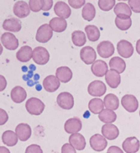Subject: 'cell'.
<instances>
[{"label":"cell","mask_w":140,"mask_h":153,"mask_svg":"<svg viewBox=\"0 0 140 153\" xmlns=\"http://www.w3.org/2000/svg\"><path fill=\"white\" fill-rule=\"evenodd\" d=\"M109 66L112 70H115L116 71L121 74L125 71L126 68V63L121 57L118 56H114L109 62Z\"/></svg>","instance_id":"f546056e"},{"label":"cell","mask_w":140,"mask_h":153,"mask_svg":"<svg viewBox=\"0 0 140 153\" xmlns=\"http://www.w3.org/2000/svg\"><path fill=\"white\" fill-rule=\"evenodd\" d=\"M1 43L7 50H16L19 46V41L11 32H5L1 36Z\"/></svg>","instance_id":"277c9868"},{"label":"cell","mask_w":140,"mask_h":153,"mask_svg":"<svg viewBox=\"0 0 140 153\" xmlns=\"http://www.w3.org/2000/svg\"><path fill=\"white\" fill-rule=\"evenodd\" d=\"M69 143L72 147H75V150L82 151L86 147V140L85 137L80 134H74L69 137Z\"/></svg>","instance_id":"44dd1931"},{"label":"cell","mask_w":140,"mask_h":153,"mask_svg":"<svg viewBox=\"0 0 140 153\" xmlns=\"http://www.w3.org/2000/svg\"><path fill=\"white\" fill-rule=\"evenodd\" d=\"M0 91H3L7 87V80L3 75H0Z\"/></svg>","instance_id":"bcb514c9"},{"label":"cell","mask_w":140,"mask_h":153,"mask_svg":"<svg viewBox=\"0 0 140 153\" xmlns=\"http://www.w3.org/2000/svg\"><path fill=\"white\" fill-rule=\"evenodd\" d=\"M45 108L44 103L37 97H31L26 101L25 109L33 116H39L41 115Z\"/></svg>","instance_id":"6da1fadb"},{"label":"cell","mask_w":140,"mask_h":153,"mask_svg":"<svg viewBox=\"0 0 140 153\" xmlns=\"http://www.w3.org/2000/svg\"><path fill=\"white\" fill-rule=\"evenodd\" d=\"M3 28L7 31L19 32L22 30V23L17 18L6 19L3 23Z\"/></svg>","instance_id":"d4e9b609"},{"label":"cell","mask_w":140,"mask_h":153,"mask_svg":"<svg viewBox=\"0 0 140 153\" xmlns=\"http://www.w3.org/2000/svg\"><path fill=\"white\" fill-rule=\"evenodd\" d=\"M57 105L64 110H71L74 106V97L68 92H62L57 97Z\"/></svg>","instance_id":"8992f818"},{"label":"cell","mask_w":140,"mask_h":153,"mask_svg":"<svg viewBox=\"0 0 140 153\" xmlns=\"http://www.w3.org/2000/svg\"><path fill=\"white\" fill-rule=\"evenodd\" d=\"M134 48L130 42L124 40V39H122V40L118 42V44H117V52H118L119 55L121 57L130 58L134 54Z\"/></svg>","instance_id":"ba28073f"},{"label":"cell","mask_w":140,"mask_h":153,"mask_svg":"<svg viewBox=\"0 0 140 153\" xmlns=\"http://www.w3.org/2000/svg\"><path fill=\"white\" fill-rule=\"evenodd\" d=\"M105 79H106V84L108 85L109 87L112 88H116L121 84V74L115 70L111 69L106 73Z\"/></svg>","instance_id":"7402d4cb"},{"label":"cell","mask_w":140,"mask_h":153,"mask_svg":"<svg viewBox=\"0 0 140 153\" xmlns=\"http://www.w3.org/2000/svg\"><path fill=\"white\" fill-rule=\"evenodd\" d=\"M122 148L126 153H136L140 148V143L137 137H127L122 143Z\"/></svg>","instance_id":"9a60e30c"},{"label":"cell","mask_w":140,"mask_h":153,"mask_svg":"<svg viewBox=\"0 0 140 153\" xmlns=\"http://www.w3.org/2000/svg\"><path fill=\"white\" fill-rule=\"evenodd\" d=\"M60 85H61V82L57 77L52 75L47 76L43 81V87L48 93L56 92L60 88Z\"/></svg>","instance_id":"2e32d148"},{"label":"cell","mask_w":140,"mask_h":153,"mask_svg":"<svg viewBox=\"0 0 140 153\" xmlns=\"http://www.w3.org/2000/svg\"><path fill=\"white\" fill-rule=\"evenodd\" d=\"M122 106L128 112L134 113L138 110L139 107V102L136 97L131 94H126L121 99Z\"/></svg>","instance_id":"9c48e42d"},{"label":"cell","mask_w":140,"mask_h":153,"mask_svg":"<svg viewBox=\"0 0 140 153\" xmlns=\"http://www.w3.org/2000/svg\"><path fill=\"white\" fill-rule=\"evenodd\" d=\"M82 128V122L77 117H73L67 120L64 125V129L66 133L70 134H78Z\"/></svg>","instance_id":"7c38bea8"},{"label":"cell","mask_w":140,"mask_h":153,"mask_svg":"<svg viewBox=\"0 0 140 153\" xmlns=\"http://www.w3.org/2000/svg\"><path fill=\"white\" fill-rule=\"evenodd\" d=\"M49 53L44 47H36L33 50V61L35 64L43 66L48 62L49 61Z\"/></svg>","instance_id":"7a4b0ae2"},{"label":"cell","mask_w":140,"mask_h":153,"mask_svg":"<svg viewBox=\"0 0 140 153\" xmlns=\"http://www.w3.org/2000/svg\"><path fill=\"white\" fill-rule=\"evenodd\" d=\"M85 33L87 34V38L91 42H96L99 39L100 30L96 25H88L84 28Z\"/></svg>","instance_id":"e575fe53"},{"label":"cell","mask_w":140,"mask_h":153,"mask_svg":"<svg viewBox=\"0 0 140 153\" xmlns=\"http://www.w3.org/2000/svg\"><path fill=\"white\" fill-rule=\"evenodd\" d=\"M49 25L53 31L61 33L66 30V29L67 27V22L66 21V19L57 16L50 20Z\"/></svg>","instance_id":"4316f807"},{"label":"cell","mask_w":140,"mask_h":153,"mask_svg":"<svg viewBox=\"0 0 140 153\" xmlns=\"http://www.w3.org/2000/svg\"><path fill=\"white\" fill-rule=\"evenodd\" d=\"M102 134L106 139L115 140L120 134L118 128L113 124H105L102 127Z\"/></svg>","instance_id":"d6986e66"},{"label":"cell","mask_w":140,"mask_h":153,"mask_svg":"<svg viewBox=\"0 0 140 153\" xmlns=\"http://www.w3.org/2000/svg\"><path fill=\"white\" fill-rule=\"evenodd\" d=\"M114 13L116 17L123 19L130 18L132 16V10L125 3H118L114 7Z\"/></svg>","instance_id":"ffe728a7"},{"label":"cell","mask_w":140,"mask_h":153,"mask_svg":"<svg viewBox=\"0 0 140 153\" xmlns=\"http://www.w3.org/2000/svg\"><path fill=\"white\" fill-rule=\"evenodd\" d=\"M29 3L25 1H16L13 6V13L18 18H25L31 13Z\"/></svg>","instance_id":"30bf717a"},{"label":"cell","mask_w":140,"mask_h":153,"mask_svg":"<svg viewBox=\"0 0 140 153\" xmlns=\"http://www.w3.org/2000/svg\"><path fill=\"white\" fill-rule=\"evenodd\" d=\"M107 152L108 153H124V152L119 147H116V146H112L108 148L107 150Z\"/></svg>","instance_id":"f6af8a7d"},{"label":"cell","mask_w":140,"mask_h":153,"mask_svg":"<svg viewBox=\"0 0 140 153\" xmlns=\"http://www.w3.org/2000/svg\"><path fill=\"white\" fill-rule=\"evenodd\" d=\"M103 102H104V106L106 109L112 110V111L118 109L119 105H120L118 97H116L115 94H109L106 95L103 99Z\"/></svg>","instance_id":"f1b7e54d"},{"label":"cell","mask_w":140,"mask_h":153,"mask_svg":"<svg viewBox=\"0 0 140 153\" xmlns=\"http://www.w3.org/2000/svg\"><path fill=\"white\" fill-rule=\"evenodd\" d=\"M16 59L21 62H28L33 56V50L30 46H22L16 53Z\"/></svg>","instance_id":"484cf974"},{"label":"cell","mask_w":140,"mask_h":153,"mask_svg":"<svg viewBox=\"0 0 140 153\" xmlns=\"http://www.w3.org/2000/svg\"><path fill=\"white\" fill-rule=\"evenodd\" d=\"M139 116H140V111H139Z\"/></svg>","instance_id":"681fc988"},{"label":"cell","mask_w":140,"mask_h":153,"mask_svg":"<svg viewBox=\"0 0 140 153\" xmlns=\"http://www.w3.org/2000/svg\"><path fill=\"white\" fill-rule=\"evenodd\" d=\"M80 58L86 65H93L96 62L97 53L90 46H85L80 50Z\"/></svg>","instance_id":"4fadbf2b"},{"label":"cell","mask_w":140,"mask_h":153,"mask_svg":"<svg viewBox=\"0 0 140 153\" xmlns=\"http://www.w3.org/2000/svg\"><path fill=\"white\" fill-rule=\"evenodd\" d=\"M136 52L138 53V54L140 55V39L136 42Z\"/></svg>","instance_id":"c3c4849f"},{"label":"cell","mask_w":140,"mask_h":153,"mask_svg":"<svg viewBox=\"0 0 140 153\" xmlns=\"http://www.w3.org/2000/svg\"><path fill=\"white\" fill-rule=\"evenodd\" d=\"M107 153H108V152H107Z\"/></svg>","instance_id":"f907efd6"},{"label":"cell","mask_w":140,"mask_h":153,"mask_svg":"<svg viewBox=\"0 0 140 153\" xmlns=\"http://www.w3.org/2000/svg\"><path fill=\"white\" fill-rule=\"evenodd\" d=\"M96 15V9L93 4L90 3H87L82 9V17L87 21L91 22L93 21Z\"/></svg>","instance_id":"d6a6232c"},{"label":"cell","mask_w":140,"mask_h":153,"mask_svg":"<svg viewBox=\"0 0 140 153\" xmlns=\"http://www.w3.org/2000/svg\"><path fill=\"white\" fill-rule=\"evenodd\" d=\"M27 94L25 88H23L21 86H16L11 91V98L15 103H22L26 99Z\"/></svg>","instance_id":"cb8c5ba5"},{"label":"cell","mask_w":140,"mask_h":153,"mask_svg":"<svg viewBox=\"0 0 140 153\" xmlns=\"http://www.w3.org/2000/svg\"><path fill=\"white\" fill-rule=\"evenodd\" d=\"M115 23L116 27L119 30L125 31V30H129L131 27V25H132V20H131V18L123 19L116 17L115 20Z\"/></svg>","instance_id":"d590c367"},{"label":"cell","mask_w":140,"mask_h":153,"mask_svg":"<svg viewBox=\"0 0 140 153\" xmlns=\"http://www.w3.org/2000/svg\"><path fill=\"white\" fill-rule=\"evenodd\" d=\"M0 153H10V151L5 147H0Z\"/></svg>","instance_id":"7dc6e473"},{"label":"cell","mask_w":140,"mask_h":153,"mask_svg":"<svg viewBox=\"0 0 140 153\" xmlns=\"http://www.w3.org/2000/svg\"><path fill=\"white\" fill-rule=\"evenodd\" d=\"M53 30L50 27L49 24H44L40 25L36 32V36L35 39L38 42L45 44L53 38Z\"/></svg>","instance_id":"3957f363"},{"label":"cell","mask_w":140,"mask_h":153,"mask_svg":"<svg viewBox=\"0 0 140 153\" xmlns=\"http://www.w3.org/2000/svg\"><path fill=\"white\" fill-rule=\"evenodd\" d=\"M88 92L92 97H102L106 92V86L101 80H94L88 86Z\"/></svg>","instance_id":"5b68a950"},{"label":"cell","mask_w":140,"mask_h":153,"mask_svg":"<svg viewBox=\"0 0 140 153\" xmlns=\"http://www.w3.org/2000/svg\"><path fill=\"white\" fill-rule=\"evenodd\" d=\"M18 139L19 138L16 132H13L12 130H7L2 135V141L7 147H13L16 145Z\"/></svg>","instance_id":"83f0119b"},{"label":"cell","mask_w":140,"mask_h":153,"mask_svg":"<svg viewBox=\"0 0 140 153\" xmlns=\"http://www.w3.org/2000/svg\"><path fill=\"white\" fill-rule=\"evenodd\" d=\"M98 53L103 58H109L115 53V47L110 41H103L97 47Z\"/></svg>","instance_id":"52a82bcc"},{"label":"cell","mask_w":140,"mask_h":153,"mask_svg":"<svg viewBox=\"0 0 140 153\" xmlns=\"http://www.w3.org/2000/svg\"><path fill=\"white\" fill-rule=\"evenodd\" d=\"M68 3L72 8L75 9H79L80 7H84V6L86 4V2L84 0H69Z\"/></svg>","instance_id":"ab89813d"},{"label":"cell","mask_w":140,"mask_h":153,"mask_svg":"<svg viewBox=\"0 0 140 153\" xmlns=\"http://www.w3.org/2000/svg\"><path fill=\"white\" fill-rule=\"evenodd\" d=\"M86 38L85 33L80 30H75L71 34L72 43L75 44L76 47H82L86 44Z\"/></svg>","instance_id":"836d02e7"},{"label":"cell","mask_w":140,"mask_h":153,"mask_svg":"<svg viewBox=\"0 0 140 153\" xmlns=\"http://www.w3.org/2000/svg\"><path fill=\"white\" fill-rule=\"evenodd\" d=\"M128 5L132 10V12L140 13V0H129Z\"/></svg>","instance_id":"f35d334b"},{"label":"cell","mask_w":140,"mask_h":153,"mask_svg":"<svg viewBox=\"0 0 140 153\" xmlns=\"http://www.w3.org/2000/svg\"><path fill=\"white\" fill-rule=\"evenodd\" d=\"M89 144L93 150L96 152H103L107 146V141L103 135L96 134L90 137Z\"/></svg>","instance_id":"8fae6325"},{"label":"cell","mask_w":140,"mask_h":153,"mask_svg":"<svg viewBox=\"0 0 140 153\" xmlns=\"http://www.w3.org/2000/svg\"><path fill=\"white\" fill-rule=\"evenodd\" d=\"M54 13L58 17L67 19L71 15V9L66 3L63 1H58L54 5Z\"/></svg>","instance_id":"5bb4252c"},{"label":"cell","mask_w":140,"mask_h":153,"mask_svg":"<svg viewBox=\"0 0 140 153\" xmlns=\"http://www.w3.org/2000/svg\"><path fill=\"white\" fill-rule=\"evenodd\" d=\"M108 71L107 64L103 60H97L91 66V71L97 77L106 76Z\"/></svg>","instance_id":"e0dca14e"},{"label":"cell","mask_w":140,"mask_h":153,"mask_svg":"<svg viewBox=\"0 0 140 153\" xmlns=\"http://www.w3.org/2000/svg\"><path fill=\"white\" fill-rule=\"evenodd\" d=\"M15 132L20 141H22V142H25V141L28 140L29 138L31 137V134H32L31 126L28 124H25V123L19 124L16 127Z\"/></svg>","instance_id":"ac0fdd59"},{"label":"cell","mask_w":140,"mask_h":153,"mask_svg":"<svg viewBox=\"0 0 140 153\" xmlns=\"http://www.w3.org/2000/svg\"><path fill=\"white\" fill-rule=\"evenodd\" d=\"M62 153H76L75 147H73L70 143L64 144L62 147Z\"/></svg>","instance_id":"b9f144b4"},{"label":"cell","mask_w":140,"mask_h":153,"mask_svg":"<svg viewBox=\"0 0 140 153\" xmlns=\"http://www.w3.org/2000/svg\"><path fill=\"white\" fill-rule=\"evenodd\" d=\"M56 76L62 83H68L71 80L73 73L71 69L67 66H60L57 69Z\"/></svg>","instance_id":"603a6c76"},{"label":"cell","mask_w":140,"mask_h":153,"mask_svg":"<svg viewBox=\"0 0 140 153\" xmlns=\"http://www.w3.org/2000/svg\"><path fill=\"white\" fill-rule=\"evenodd\" d=\"M25 153H43V150L39 145L37 144H31L26 147Z\"/></svg>","instance_id":"60d3db41"},{"label":"cell","mask_w":140,"mask_h":153,"mask_svg":"<svg viewBox=\"0 0 140 153\" xmlns=\"http://www.w3.org/2000/svg\"><path fill=\"white\" fill-rule=\"evenodd\" d=\"M98 4L100 9L104 12H108L116 5L115 0H99L98 2Z\"/></svg>","instance_id":"8d00e7d4"},{"label":"cell","mask_w":140,"mask_h":153,"mask_svg":"<svg viewBox=\"0 0 140 153\" xmlns=\"http://www.w3.org/2000/svg\"><path fill=\"white\" fill-rule=\"evenodd\" d=\"M29 6L32 12L38 13L43 8L42 0H31L29 1Z\"/></svg>","instance_id":"74e56055"},{"label":"cell","mask_w":140,"mask_h":153,"mask_svg":"<svg viewBox=\"0 0 140 153\" xmlns=\"http://www.w3.org/2000/svg\"><path fill=\"white\" fill-rule=\"evenodd\" d=\"M42 3H43V11H49L52 7L53 5V0H42Z\"/></svg>","instance_id":"ee69618b"},{"label":"cell","mask_w":140,"mask_h":153,"mask_svg":"<svg viewBox=\"0 0 140 153\" xmlns=\"http://www.w3.org/2000/svg\"><path fill=\"white\" fill-rule=\"evenodd\" d=\"M8 120V115L3 109H0V125H3Z\"/></svg>","instance_id":"7bdbcfd3"},{"label":"cell","mask_w":140,"mask_h":153,"mask_svg":"<svg viewBox=\"0 0 140 153\" xmlns=\"http://www.w3.org/2000/svg\"><path fill=\"white\" fill-rule=\"evenodd\" d=\"M89 109L93 114H98L104 110V102L99 97H95L89 101Z\"/></svg>","instance_id":"4dcf8cb0"},{"label":"cell","mask_w":140,"mask_h":153,"mask_svg":"<svg viewBox=\"0 0 140 153\" xmlns=\"http://www.w3.org/2000/svg\"><path fill=\"white\" fill-rule=\"evenodd\" d=\"M116 114L114 111L109 109H104L98 115V118L101 121L105 124H112L116 120Z\"/></svg>","instance_id":"1f68e13d"}]
</instances>
